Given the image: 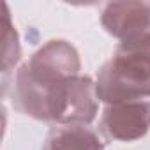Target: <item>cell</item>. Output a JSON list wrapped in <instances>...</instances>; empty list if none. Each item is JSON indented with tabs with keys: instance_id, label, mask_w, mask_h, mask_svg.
Masks as SVG:
<instances>
[{
	"instance_id": "7a4b0ae2",
	"label": "cell",
	"mask_w": 150,
	"mask_h": 150,
	"mask_svg": "<svg viewBox=\"0 0 150 150\" xmlns=\"http://www.w3.org/2000/svg\"><path fill=\"white\" fill-rule=\"evenodd\" d=\"M96 94L106 106L150 97V28L118 42L113 55L97 71Z\"/></svg>"
},
{
	"instance_id": "277c9868",
	"label": "cell",
	"mask_w": 150,
	"mask_h": 150,
	"mask_svg": "<svg viewBox=\"0 0 150 150\" xmlns=\"http://www.w3.org/2000/svg\"><path fill=\"white\" fill-rule=\"evenodd\" d=\"M99 125L108 139L122 143L141 139L150 131V101L108 104Z\"/></svg>"
},
{
	"instance_id": "8992f818",
	"label": "cell",
	"mask_w": 150,
	"mask_h": 150,
	"mask_svg": "<svg viewBox=\"0 0 150 150\" xmlns=\"http://www.w3.org/2000/svg\"><path fill=\"white\" fill-rule=\"evenodd\" d=\"M42 150H104V141L88 125H58L46 136Z\"/></svg>"
},
{
	"instance_id": "52a82bcc",
	"label": "cell",
	"mask_w": 150,
	"mask_h": 150,
	"mask_svg": "<svg viewBox=\"0 0 150 150\" xmlns=\"http://www.w3.org/2000/svg\"><path fill=\"white\" fill-rule=\"evenodd\" d=\"M20 58H21L20 37L11 20L7 4H2V74L4 76H7L14 69Z\"/></svg>"
},
{
	"instance_id": "5b68a950",
	"label": "cell",
	"mask_w": 150,
	"mask_h": 150,
	"mask_svg": "<svg viewBox=\"0 0 150 150\" xmlns=\"http://www.w3.org/2000/svg\"><path fill=\"white\" fill-rule=\"evenodd\" d=\"M101 23L118 42L138 37L150 28V2H110L101 11Z\"/></svg>"
},
{
	"instance_id": "3957f363",
	"label": "cell",
	"mask_w": 150,
	"mask_h": 150,
	"mask_svg": "<svg viewBox=\"0 0 150 150\" xmlns=\"http://www.w3.org/2000/svg\"><path fill=\"white\" fill-rule=\"evenodd\" d=\"M80 71L81 60L78 50L65 39H51L42 44L16 72L35 83L46 85L80 76Z\"/></svg>"
},
{
	"instance_id": "6da1fadb",
	"label": "cell",
	"mask_w": 150,
	"mask_h": 150,
	"mask_svg": "<svg viewBox=\"0 0 150 150\" xmlns=\"http://www.w3.org/2000/svg\"><path fill=\"white\" fill-rule=\"evenodd\" d=\"M11 97L20 113L57 125H88L97 115L99 101L96 81L83 74L50 85L16 74Z\"/></svg>"
}]
</instances>
